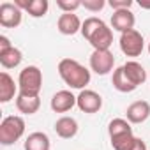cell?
<instances>
[{"label": "cell", "instance_id": "obj_20", "mask_svg": "<svg viewBox=\"0 0 150 150\" xmlns=\"http://www.w3.org/2000/svg\"><path fill=\"white\" fill-rule=\"evenodd\" d=\"M21 60H23V55H21V51L18 50V48H11V50H7V51H4V53H0V64H2V67H6V69H14V67H18L20 64H21Z\"/></svg>", "mask_w": 150, "mask_h": 150}, {"label": "cell", "instance_id": "obj_16", "mask_svg": "<svg viewBox=\"0 0 150 150\" xmlns=\"http://www.w3.org/2000/svg\"><path fill=\"white\" fill-rule=\"evenodd\" d=\"M111 83L113 87L118 90V92H124V94H129V92H134L138 87L127 78V74L124 71V67H117L113 71V78H111Z\"/></svg>", "mask_w": 150, "mask_h": 150}, {"label": "cell", "instance_id": "obj_21", "mask_svg": "<svg viewBox=\"0 0 150 150\" xmlns=\"http://www.w3.org/2000/svg\"><path fill=\"white\" fill-rule=\"evenodd\" d=\"M134 143H136V136L132 132H125V134L111 138V146L115 150H132Z\"/></svg>", "mask_w": 150, "mask_h": 150}, {"label": "cell", "instance_id": "obj_28", "mask_svg": "<svg viewBox=\"0 0 150 150\" xmlns=\"http://www.w3.org/2000/svg\"><path fill=\"white\" fill-rule=\"evenodd\" d=\"M132 150H146V145H145V141H143L141 138H136V143H134Z\"/></svg>", "mask_w": 150, "mask_h": 150}, {"label": "cell", "instance_id": "obj_8", "mask_svg": "<svg viewBox=\"0 0 150 150\" xmlns=\"http://www.w3.org/2000/svg\"><path fill=\"white\" fill-rule=\"evenodd\" d=\"M134 23H136V18H134V14L131 13V9L113 11V14H111V27H113L115 30H118L120 34L132 30V28H134Z\"/></svg>", "mask_w": 150, "mask_h": 150}, {"label": "cell", "instance_id": "obj_6", "mask_svg": "<svg viewBox=\"0 0 150 150\" xmlns=\"http://www.w3.org/2000/svg\"><path fill=\"white\" fill-rule=\"evenodd\" d=\"M23 11L14 2H4L0 4V25L6 28H16L21 23Z\"/></svg>", "mask_w": 150, "mask_h": 150}, {"label": "cell", "instance_id": "obj_29", "mask_svg": "<svg viewBox=\"0 0 150 150\" xmlns=\"http://www.w3.org/2000/svg\"><path fill=\"white\" fill-rule=\"evenodd\" d=\"M139 6L143 9H150V2H145V0H139Z\"/></svg>", "mask_w": 150, "mask_h": 150}, {"label": "cell", "instance_id": "obj_15", "mask_svg": "<svg viewBox=\"0 0 150 150\" xmlns=\"http://www.w3.org/2000/svg\"><path fill=\"white\" fill-rule=\"evenodd\" d=\"M122 67H124V71H125V74H127V78H129L136 87L141 85V83H145V80H146V71L143 69V65H141L139 62L129 60V62H125Z\"/></svg>", "mask_w": 150, "mask_h": 150}, {"label": "cell", "instance_id": "obj_13", "mask_svg": "<svg viewBox=\"0 0 150 150\" xmlns=\"http://www.w3.org/2000/svg\"><path fill=\"white\" fill-rule=\"evenodd\" d=\"M125 115L129 124H141L150 117V104L146 101H136L127 108Z\"/></svg>", "mask_w": 150, "mask_h": 150}, {"label": "cell", "instance_id": "obj_12", "mask_svg": "<svg viewBox=\"0 0 150 150\" xmlns=\"http://www.w3.org/2000/svg\"><path fill=\"white\" fill-rule=\"evenodd\" d=\"M14 4L21 11H27L32 18H42L50 7L48 0H14Z\"/></svg>", "mask_w": 150, "mask_h": 150}, {"label": "cell", "instance_id": "obj_24", "mask_svg": "<svg viewBox=\"0 0 150 150\" xmlns=\"http://www.w3.org/2000/svg\"><path fill=\"white\" fill-rule=\"evenodd\" d=\"M57 7L62 13H74L78 7H81V0H57Z\"/></svg>", "mask_w": 150, "mask_h": 150}, {"label": "cell", "instance_id": "obj_26", "mask_svg": "<svg viewBox=\"0 0 150 150\" xmlns=\"http://www.w3.org/2000/svg\"><path fill=\"white\" fill-rule=\"evenodd\" d=\"M108 4L113 11H122V9H131L132 0H110Z\"/></svg>", "mask_w": 150, "mask_h": 150}, {"label": "cell", "instance_id": "obj_30", "mask_svg": "<svg viewBox=\"0 0 150 150\" xmlns=\"http://www.w3.org/2000/svg\"><path fill=\"white\" fill-rule=\"evenodd\" d=\"M148 53H150V42H148Z\"/></svg>", "mask_w": 150, "mask_h": 150}, {"label": "cell", "instance_id": "obj_10", "mask_svg": "<svg viewBox=\"0 0 150 150\" xmlns=\"http://www.w3.org/2000/svg\"><path fill=\"white\" fill-rule=\"evenodd\" d=\"M76 106V97L71 90H60L51 97V110L55 113H65Z\"/></svg>", "mask_w": 150, "mask_h": 150}, {"label": "cell", "instance_id": "obj_3", "mask_svg": "<svg viewBox=\"0 0 150 150\" xmlns=\"http://www.w3.org/2000/svg\"><path fill=\"white\" fill-rule=\"evenodd\" d=\"M25 132V120L18 115L6 117L0 124V143L2 145H13L16 143Z\"/></svg>", "mask_w": 150, "mask_h": 150}, {"label": "cell", "instance_id": "obj_7", "mask_svg": "<svg viewBox=\"0 0 150 150\" xmlns=\"http://www.w3.org/2000/svg\"><path fill=\"white\" fill-rule=\"evenodd\" d=\"M76 106L83 113H97L103 108V97L94 90H81L76 97Z\"/></svg>", "mask_w": 150, "mask_h": 150}, {"label": "cell", "instance_id": "obj_25", "mask_svg": "<svg viewBox=\"0 0 150 150\" xmlns=\"http://www.w3.org/2000/svg\"><path fill=\"white\" fill-rule=\"evenodd\" d=\"M104 6H106L104 0H83L81 2V7H85L87 11H92V13H99Z\"/></svg>", "mask_w": 150, "mask_h": 150}, {"label": "cell", "instance_id": "obj_22", "mask_svg": "<svg viewBox=\"0 0 150 150\" xmlns=\"http://www.w3.org/2000/svg\"><path fill=\"white\" fill-rule=\"evenodd\" d=\"M108 132H110V138H115V136H120V134H125V132H132V129H131L129 120L113 118L108 125Z\"/></svg>", "mask_w": 150, "mask_h": 150}, {"label": "cell", "instance_id": "obj_14", "mask_svg": "<svg viewBox=\"0 0 150 150\" xmlns=\"http://www.w3.org/2000/svg\"><path fill=\"white\" fill-rule=\"evenodd\" d=\"M55 132L64 139H71L78 132V122L72 117H60L55 122Z\"/></svg>", "mask_w": 150, "mask_h": 150}, {"label": "cell", "instance_id": "obj_17", "mask_svg": "<svg viewBox=\"0 0 150 150\" xmlns=\"http://www.w3.org/2000/svg\"><path fill=\"white\" fill-rule=\"evenodd\" d=\"M16 108L23 115H34L41 108V99L39 97H30V96L18 94V97H16Z\"/></svg>", "mask_w": 150, "mask_h": 150}, {"label": "cell", "instance_id": "obj_11", "mask_svg": "<svg viewBox=\"0 0 150 150\" xmlns=\"http://www.w3.org/2000/svg\"><path fill=\"white\" fill-rule=\"evenodd\" d=\"M88 42L94 46V50H110V46L113 44V32H111V28L106 23H103L94 32V35L88 39Z\"/></svg>", "mask_w": 150, "mask_h": 150}, {"label": "cell", "instance_id": "obj_18", "mask_svg": "<svg viewBox=\"0 0 150 150\" xmlns=\"http://www.w3.org/2000/svg\"><path fill=\"white\" fill-rule=\"evenodd\" d=\"M50 138L46 132L35 131L25 139V150H50Z\"/></svg>", "mask_w": 150, "mask_h": 150}, {"label": "cell", "instance_id": "obj_1", "mask_svg": "<svg viewBox=\"0 0 150 150\" xmlns=\"http://www.w3.org/2000/svg\"><path fill=\"white\" fill-rule=\"evenodd\" d=\"M58 74L71 88L85 90V87L90 83V71L74 58H62L58 62Z\"/></svg>", "mask_w": 150, "mask_h": 150}, {"label": "cell", "instance_id": "obj_9", "mask_svg": "<svg viewBox=\"0 0 150 150\" xmlns=\"http://www.w3.org/2000/svg\"><path fill=\"white\" fill-rule=\"evenodd\" d=\"M81 25L83 23L74 13H62L58 18V23H57L58 32L64 35H74V34L81 32Z\"/></svg>", "mask_w": 150, "mask_h": 150}, {"label": "cell", "instance_id": "obj_4", "mask_svg": "<svg viewBox=\"0 0 150 150\" xmlns=\"http://www.w3.org/2000/svg\"><path fill=\"white\" fill-rule=\"evenodd\" d=\"M143 46H145L143 35L134 28L129 32H124L120 35V50L127 57H139L143 51Z\"/></svg>", "mask_w": 150, "mask_h": 150}, {"label": "cell", "instance_id": "obj_5", "mask_svg": "<svg viewBox=\"0 0 150 150\" xmlns=\"http://www.w3.org/2000/svg\"><path fill=\"white\" fill-rule=\"evenodd\" d=\"M115 65V57L110 50H94L90 55V69L101 76L108 74Z\"/></svg>", "mask_w": 150, "mask_h": 150}, {"label": "cell", "instance_id": "obj_27", "mask_svg": "<svg viewBox=\"0 0 150 150\" xmlns=\"http://www.w3.org/2000/svg\"><path fill=\"white\" fill-rule=\"evenodd\" d=\"M11 48H13L11 41H9L6 35H0V53H4V51H7V50H11Z\"/></svg>", "mask_w": 150, "mask_h": 150}, {"label": "cell", "instance_id": "obj_23", "mask_svg": "<svg viewBox=\"0 0 150 150\" xmlns=\"http://www.w3.org/2000/svg\"><path fill=\"white\" fill-rule=\"evenodd\" d=\"M103 23H104V21H103V20H99V18H96V16L87 18V20L83 21V25H81V35L88 41V39L94 35V32H96Z\"/></svg>", "mask_w": 150, "mask_h": 150}, {"label": "cell", "instance_id": "obj_2", "mask_svg": "<svg viewBox=\"0 0 150 150\" xmlns=\"http://www.w3.org/2000/svg\"><path fill=\"white\" fill-rule=\"evenodd\" d=\"M18 88L21 96L39 97V92L42 88V72L37 65H27L18 78Z\"/></svg>", "mask_w": 150, "mask_h": 150}, {"label": "cell", "instance_id": "obj_19", "mask_svg": "<svg viewBox=\"0 0 150 150\" xmlns=\"http://www.w3.org/2000/svg\"><path fill=\"white\" fill-rule=\"evenodd\" d=\"M16 94V83L9 74L0 72V103H9Z\"/></svg>", "mask_w": 150, "mask_h": 150}]
</instances>
